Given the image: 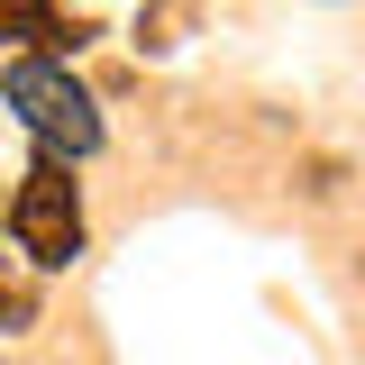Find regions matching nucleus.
Listing matches in <instances>:
<instances>
[{
    "instance_id": "f257e3e1",
    "label": "nucleus",
    "mask_w": 365,
    "mask_h": 365,
    "mask_svg": "<svg viewBox=\"0 0 365 365\" xmlns=\"http://www.w3.org/2000/svg\"><path fill=\"white\" fill-rule=\"evenodd\" d=\"M0 101L19 110V128L37 137L46 155H91L101 146V101L73 83V64H55V55H9L0 64Z\"/></svg>"
},
{
    "instance_id": "f03ea898",
    "label": "nucleus",
    "mask_w": 365,
    "mask_h": 365,
    "mask_svg": "<svg viewBox=\"0 0 365 365\" xmlns=\"http://www.w3.org/2000/svg\"><path fill=\"white\" fill-rule=\"evenodd\" d=\"M9 237L28 265H73L83 256V192H73V165L64 155H37L19 201H9Z\"/></svg>"
},
{
    "instance_id": "7ed1b4c3",
    "label": "nucleus",
    "mask_w": 365,
    "mask_h": 365,
    "mask_svg": "<svg viewBox=\"0 0 365 365\" xmlns=\"http://www.w3.org/2000/svg\"><path fill=\"white\" fill-rule=\"evenodd\" d=\"M0 46H19V55H73L83 46V19H64V9H46V0H0Z\"/></svg>"
},
{
    "instance_id": "20e7f679",
    "label": "nucleus",
    "mask_w": 365,
    "mask_h": 365,
    "mask_svg": "<svg viewBox=\"0 0 365 365\" xmlns=\"http://www.w3.org/2000/svg\"><path fill=\"white\" fill-rule=\"evenodd\" d=\"M37 319V292L28 283H0V329H28Z\"/></svg>"
},
{
    "instance_id": "39448f33",
    "label": "nucleus",
    "mask_w": 365,
    "mask_h": 365,
    "mask_svg": "<svg viewBox=\"0 0 365 365\" xmlns=\"http://www.w3.org/2000/svg\"><path fill=\"white\" fill-rule=\"evenodd\" d=\"M46 9H55V0H46Z\"/></svg>"
}]
</instances>
